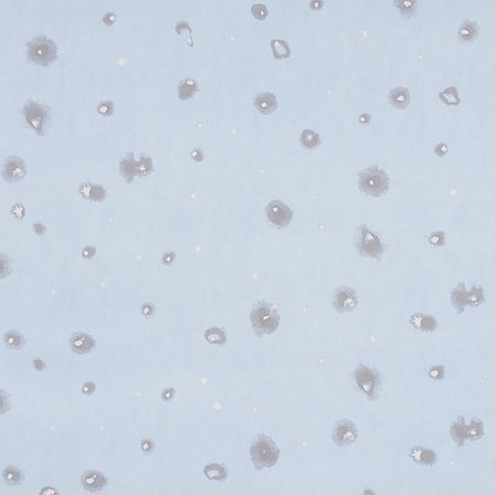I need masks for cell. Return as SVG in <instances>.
<instances>
[{
	"label": "cell",
	"instance_id": "cell-1",
	"mask_svg": "<svg viewBox=\"0 0 495 495\" xmlns=\"http://www.w3.org/2000/svg\"><path fill=\"white\" fill-rule=\"evenodd\" d=\"M251 461L256 471L264 469H271L277 464L280 455V450L272 439L265 435H256L250 448Z\"/></svg>",
	"mask_w": 495,
	"mask_h": 495
},
{
	"label": "cell",
	"instance_id": "cell-2",
	"mask_svg": "<svg viewBox=\"0 0 495 495\" xmlns=\"http://www.w3.org/2000/svg\"><path fill=\"white\" fill-rule=\"evenodd\" d=\"M280 315L277 309L265 300H260L250 315L251 324L256 336L270 335L277 331L280 323Z\"/></svg>",
	"mask_w": 495,
	"mask_h": 495
},
{
	"label": "cell",
	"instance_id": "cell-3",
	"mask_svg": "<svg viewBox=\"0 0 495 495\" xmlns=\"http://www.w3.org/2000/svg\"><path fill=\"white\" fill-rule=\"evenodd\" d=\"M27 56L37 65L47 67L57 58V47L45 36H37L27 43Z\"/></svg>",
	"mask_w": 495,
	"mask_h": 495
},
{
	"label": "cell",
	"instance_id": "cell-4",
	"mask_svg": "<svg viewBox=\"0 0 495 495\" xmlns=\"http://www.w3.org/2000/svg\"><path fill=\"white\" fill-rule=\"evenodd\" d=\"M359 188L365 194L379 197L389 191L390 179L386 171L373 166L359 175Z\"/></svg>",
	"mask_w": 495,
	"mask_h": 495
},
{
	"label": "cell",
	"instance_id": "cell-5",
	"mask_svg": "<svg viewBox=\"0 0 495 495\" xmlns=\"http://www.w3.org/2000/svg\"><path fill=\"white\" fill-rule=\"evenodd\" d=\"M356 250L364 258L380 260L386 246L380 238L373 233L366 225H361L357 230Z\"/></svg>",
	"mask_w": 495,
	"mask_h": 495
},
{
	"label": "cell",
	"instance_id": "cell-6",
	"mask_svg": "<svg viewBox=\"0 0 495 495\" xmlns=\"http://www.w3.org/2000/svg\"><path fill=\"white\" fill-rule=\"evenodd\" d=\"M354 380L366 397L370 400L376 399L380 386V373L377 369L360 364L354 372Z\"/></svg>",
	"mask_w": 495,
	"mask_h": 495
},
{
	"label": "cell",
	"instance_id": "cell-7",
	"mask_svg": "<svg viewBox=\"0 0 495 495\" xmlns=\"http://www.w3.org/2000/svg\"><path fill=\"white\" fill-rule=\"evenodd\" d=\"M49 108L29 100L23 108V115L28 124L38 136H44L50 120Z\"/></svg>",
	"mask_w": 495,
	"mask_h": 495
},
{
	"label": "cell",
	"instance_id": "cell-8",
	"mask_svg": "<svg viewBox=\"0 0 495 495\" xmlns=\"http://www.w3.org/2000/svg\"><path fill=\"white\" fill-rule=\"evenodd\" d=\"M266 215L269 222L278 228H283L293 220V211L281 200H272L266 207Z\"/></svg>",
	"mask_w": 495,
	"mask_h": 495
},
{
	"label": "cell",
	"instance_id": "cell-9",
	"mask_svg": "<svg viewBox=\"0 0 495 495\" xmlns=\"http://www.w3.org/2000/svg\"><path fill=\"white\" fill-rule=\"evenodd\" d=\"M357 438V428L352 421L339 420L333 428V442L338 447H347L353 444Z\"/></svg>",
	"mask_w": 495,
	"mask_h": 495
},
{
	"label": "cell",
	"instance_id": "cell-10",
	"mask_svg": "<svg viewBox=\"0 0 495 495\" xmlns=\"http://www.w3.org/2000/svg\"><path fill=\"white\" fill-rule=\"evenodd\" d=\"M359 304V298H357L356 292L354 289L350 287H339L334 295L333 306L335 310L339 314L350 313L353 309L356 308Z\"/></svg>",
	"mask_w": 495,
	"mask_h": 495
},
{
	"label": "cell",
	"instance_id": "cell-11",
	"mask_svg": "<svg viewBox=\"0 0 495 495\" xmlns=\"http://www.w3.org/2000/svg\"><path fill=\"white\" fill-rule=\"evenodd\" d=\"M27 173V166L23 159L18 157H9L5 160L3 165V178L10 183L18 182L25 178Z\"/></svg>",
	"mask_w": 495,
	"mask_h": 495
},
{
	"label": "cell",
	"instance_id": "cell-12",
	"mask_svg": "<svg viewBox=\"0 0 495 495\" xmlns=\"http://www.w3.org/2000/svg\"><path fill=\"white\" fill-rule=\"evenodd\" d=\"M81 484L84 490L90 493H96L107 487L108 479L104 474L98 471H86L81 476Z\"/></svg>",
	"mask_w": 495,
	"mask_h": 495
},
{
	"label": "cell",
	"instance_id": "cell-13",
	"mask_svg": "<svg viewBox=\"0 0 495 495\" xmlns=\"http://www.w3.org/2000/svg\"><path fill=\"white\" fill-rule=\"evenodd\" d=\"M69 345L72 352L82 355L89 353L91 350L95 349L96 342L88 334L78 332L70 337Z\"/></svg>",
	"mask_w": 495,
	"mask_h": 495
},
{
	"label": "cell",
	"instance_id": "cell-14",
	"mask_svg": "<svg viewBox=\"0 0 495 495\" xmlns=\"http://www.w3.org/2000/svg\"><path fill=\"white\" fill-rule=\"evenodd\" d=\"M80 195L90 201L102 203L107 198V191L103 185L94 184L90 182H84L79 187Z\"/></svg>",
	"mask_w": 495,
	"mask_h": 495
},
{
	"label": "cell",
	"instance_id": "cell-15",
	"mask_svg": "<svg viewBox=\"0 0 495 495\" xmlns=\"http://www.w3.org/2000/svg\"><path fill=\"white\" fill-rule=\"evenodd\" d=\"M410 324L418 331L432 333L438 327V322L435 317L425 314H415L410 318Z\"/></svg>",
	"mask_w": 495,
	"mask_h": 495
},
{
	"label": "cell",
	"instance_id": "cell-16",
	"mask_svg": "<svg viewBox=\"0 0 495 495\" xmlns=\"http://www.w3.org/2000/svg\"><path fill=\"white\" fill-rule=\"evenodd\" d=\"M409 456L416 463L425 466H433L438 461V456L434 450L422 446H418L412 449Z\"/></svg>",
	"mask_w": 495,
	"mask_h": 495
},
{
	"label": "cell",
	"instance_id": "cell-17",
	"mask_svg": "<svg viewBox=\"0 0 495 495\" xmlns=\"http://www.w3.org/2000/svg\"><path fill=\"white\" fill-rule=\"evenodd\" d=\"M254 106L259 110V112L265 115H268L276 111L278 107L277 97L272 93H263L254 98Z\"/></svg>",
	"mask_w": 495,
	"mask_h": 495
},
{
	"label": "cell",
	"instance_id": "cell-18",
	"mask_svg": "<svg viewBox=\"0 0 495 495\" xmlns=\"http://www.w3.org/2000/svg\"><path fill=\"white\" fill-rule=\"evenodd\" d=\"M451 304L455 308L456 313L462 315L466 306H469V291L466 290L464 283H459L457 287L451 292L450 295Z\"/></svg>",
	"mask_w": 495,
	"mask_h": 495
},
{
	"label": "cell",
	"instance_id": "cell-19",
	"mask_svg": "<svg viewBox=\"0 0 495 495\" xmlns=\"http://www.w3.org/2000/svg\"><path fill=\"white\" fill-rule=\"evenodd\" d=\"M118 169H120L121 175L127 183H132L135 177L138 176V172H137V162L134 158L133 152H128L124 159H122Z\"/></svg>",
	"mask_w": 495,
	"mask_h": 495
},
{
	"label": "cell",
	"instance_id": "cell-20",
	"mask_svg": "<svg viewBox=\"0 0 495 495\" xmlns=\"http://www.w3.org/2000/svg\"><path fill=\"white\" fill-rule=\"evenodd\" d=\"M467 429H469V425L466 424L463 417L457 418L450 427V436L459 448L463 447L465 444V441L467 439Z\"/></svg>",
	"mask_w": 495,
	"mask_h": 495
},
{
	"label": "cell",
	"instance_id": "cell-21",
	"mask_svg": "<svg viewBox=\"0 0 495 495\" xmlns=\"http://www.w3.org/2000/svg\"><path fill=\"white\" fill-rule=\"evenodd\" d=\"M390 104L397 109H405L410 103V93L406 87H395L389 93Z\"/></svg>",
	"mask_w": 495,
	"mask_h": 495
},
{
	"label": "cell",
	"instance_id": "cell-22",
	"mask_svg": "<svg viewBox=\"0 0 495 495\" xmlns=\"http://www.w3.org/2000/svg\"><path fill=\"white\" fill-rule=\"evenodd\" d=\"M479 33L478 25L474 21H464L457 29V38L461 42H473Z\"/></svg>",
	"mask_w": 495,
	"mask_h": 495
},
{
	"label": "cell",
	"instance_id": "cell-23",
	"mask_svg": "<svg viewBox=\"0 0 495 495\" xmlns=\"http://www.w3.org/2000/svg\"><path fill=\"white\" fill-rule=\"evenodd\" d=\"M4 344L9 350H21L25 346L26 341L20 332L10 329L4 336Z\"/></svg>",
	"mask_w": 495,
	"mask_h": 495
},
{
	"label": "cell",
	"instance_id": "cell-24",
	"mask_svg": "<svg viewBox=\"0 0 495 495\" xmlns=\"http://www.w3.org/2000/svg\"><path fill=\"white\" fill-rule=\"evenodd\" d=\"M198 91V84L197 82L192 79H184L182 80L178 85V95L181 100H188L193 97Z\"/></svg>",
	"mask_w": 495,
	"mask_h": 495
},
{
	"label": "cell",
	"instance_id": "cell-25",
	"mask_svg": "<svg viewBox=\"0 0 495 495\" xmlns=\"http://www.w3.org/2000/svg\"><path fill=\"white\" fill-rule=\"evenodd\" d=\"M3 478L7 484L13 485L14 487V485H21L24 482L25 476L23 472L20 469H17V467L8 466L3 472Z\"/></svg>",
	"mask_w": 495,
	"mask_h": 495
},
{
	"label": "cell",
	"instance_id": "cell-26",
	"mask_svg": "<svg viewBox=\"0 0 495 495\" xmlns=\"http://www.w3.org/2000/svg\"><path fill=\"white\" fill-rule=\"evenodd\" d=\"M204 473L207 476L208 479L216 480V481H225L228 475L226 467L222 464H218V463L207 465L204 469Z\"/></svg>",
	"mask_w": 495,
	"mask_h": 495
},
{
	"label": "cell",
	"instance_id": "cell-27",
	"mask_svg": "<svg viewBox=\"0 0 495 495\" xmlns=\"http://www.w3.org/2000/svg\"><path fill=\"white\" fill-rule=\"evenodd\" d=\"M404 18L414 17L417 13L418 0H395L393 3Z\"/></svg>",
	"mask_w": 495,
	"mask_h": 495
},
{
	"label": "cell",
	"instance_id": "cell-28",
	"mask_svg": "<svg viewBox=\"0 0 495 495\" xmlns=\"http://www.w3.org/2000/svg\"><path fill=\"white\" fill-rule=\"evenodd\" d=\"M206 341L212 345L222 346L227 342V337L223 329L219 327H210L205 331Z\"/></svg>",
	"mask_w": 495,
	"mask_h": 495
},
{
	"label": "cell",
	"instance_id": "cell-29",
	"mask_svg": "<svg viewBox=\"0 0 495 495\" xmlns=\"http://www.w3.org/2000/svg\"><path fill=\"white\" fill-rule=\"evenodd\" d=\"M270 47L274 58L282 59V58H289L291 56V50L289 48L288 43L284 40H280V39L271 40Z\"/></svg>",
	"mask_w": 495,
	"mask_h": 495
},
{
	"label": "cell",
	"instance_id": "cell-30",
	"mask_svg": "<svg viewBox=\"0 0 495 495\" xmlns=\"http://www.w3.org/2000/svg\"><path fill=\"white\" fill-rule=\"evenodd\" d=\"M439 98L443 103H445L448 106H459L461 103V99L459 96V91H457L456 87L450 86L444 89L443 91L439 93Z\"/></svg>",
	"mask_w": 495,
	"mask_h": 495
},
{
	"label": "cell",
	"instance_id": "cell-31",
	"mask_svg": "<svg viewBox=\"0 0 495 495\" xmlns=\"http://www.w3.org/2000/svg\"><path fill=\"white\" fill-rule=\"evenodd\" d=\"M320 142V136L311 130H305L300 135V143L306 149H315Z\"/></svg>",
	"mask_w": 495,
	"mask_h": 495
},
{
	"label": "cell",
	"instance_id": "cell-32",
	"mask_svg": "<svg viewBox=\"0 0 495 495\" xmlns=\"http://www.w3.org/2000/svg\"><path fill=\"white\" fill-rule=\"evenodd\" d=\"M483 435H484L483 423L477 419L472 420L471 424L469 425V429H467V439L475 442L480 439Z\"/></svg>",
	"mask_w": 495,
	"mask_h": 495
},
{
	"label": "cell",
	"instance_id": "cell-33",
	"mask_svg": "<svg viewBox=\"0 0 495 495\" xmlns=\"http://www.w3.org/2000/svg\"><path fill=\"white\" fill-rule=\"evenodd\" d=\"M154 170L153 161L150 157L146 155H141L139 161L137 162V172L139 177H146Z\"/></svg>",
	"mask_w": 495,
	"mask_h": 495
},
{
	"label": "cell",
	"instance_id": "cell-34",
	"mask_svg": "<svg viewBox=\"0 0 495 495\" xmlns=\"http://www.w3.org/2000/svg\"><path fill=\"white\" fill-rule=\"evenodd\" d=\"M484 301V292L479 286H474L471 291H469V306L479 307Z\"/></svg>",
	"mask_w": 495,
	"mask_h": 495
},
{
	"label": "cell",
	"instance_id": "cell-35",
	"mask_svg": "<svg viewBox=\"0 0 495 495\" xmlns=\"http://www.w3.org/2000/svg\"><path fill=\"white\" fill-rule=\"evenodd\" d=\"M251 13L256 18V20H259V21H265L268 16L267 8H266V6L263 4L253 5L251 8Z\"/></svg>",
	"mask_w": 495,
	"mask_h": 495
},
{
	"label": "cell",
	"instance_id": "cell-36",
	"mask_svg": "<svg viewBox=\"0 0 495 495\" xmlns=\"http://www.w3.org/2000/svg\"><path fill=\"white\" fill-rule=\"evenodd\" d=\"M429 243L434 246H443L446 243V234L443 231L434 232L428 237Z\"/></svg>",
	"mask_w": 495,
	"mask_h": 495
},
{
	"label": "cell",
	"instance_id": "cell-37",
	"mask_svg": "<svg viewBox=\"0 0 495 495\" xmlns=\"http://www.w3.org/2000/svg\"><path fill=\"white\" fill-rule=\"evenodd\" d=\"M97 112L99 114H102L104 116H110V115H112L113 112H114V105L112 102H109V100H107V102H103V103H100L97 107Z\"/></svg>",
	"mask_w": 495,
	"mask_h": 495
},
{
	"label": "cell",
	"instance_id": "cell-38",
	"mask_svg": "<svg viewBox=\"0 0 495 495\" xmlns=\"http://www.w3.org/2000/svg\"><path fill=\"white\" fill-rule=\"evenodd\" d=\"M429 377L434 380H442L445 377V367L443 365L433 366L428 372Z\"/></svg>",
	"mask_w": 495,
	"mask_h": 495
},
{
	"label": "cell",
	"instance_id": "cell-39",
	"mask_svg": "<svg viewBox=\"0 0 495 495\" xmlns=\"http://www.w3.org/2000/svg\"><path fill=\"white\" fill-rule=\"evenodd\" d=\"M10 212L16 220H23L26 214V210L21 203H16L11 207Z\"/></svg>",
	"mask_w": 495,
	"mask_h": 495
},
{
	"label": "cell",
	"instance_id": "cell-40",
	"mask_svg": "<svg viewBox=\"0 0 495 495\" xmlns=\"http://www.w3.org/2000/svg\"><path fill=\"white\" fill-rule=\"evenodd\" d=\"M2 264H3L2 265V274H0V278L4 279L12 272L10 261H9V259L4 253H2Z\"/></svg>",
	"mask_w": 495,
	"mask_h": 495
},
{
	"label": "cell",
	"instance_id": "cell-41",
	"mask_svg": "<svg viewBox=\"0 0 495 495\" xmlns=\"http://www.w3.org/2000/svg\"><path fill=\"white\" fill-rule=\"evenodd\" d=\"M97 250L94 245H86L83 250L81 252V255L83 259L86 260H91L96 255Z\"/></svg>",
	"mask_w": 495,
	"mask_h": 495
},
{
	"label": "cell",
	"instance_id": "cell-42",
	"mask_svg": "<svg viewBox=\"0 0 495 495\" xmlns=\"http://www.w3.org/2000/svg\"><path fill=\"white\" fill-rule=\"evenodd\" d=\"M141 450L146 454L151 453L154 450V442L151 439H144L141 442Z\"/></svg>",
	"mask_w": 495,
	"mask_h": 495
},
{
	"label": "cell",
	"instance_id": "cell-43",
	"mask_svg": "<svg viewBox=\"0 0 495 495\" xmlns=\"http://www.w3.org/2000/svg\"><path fill=\"white\" fill-rule=\"evenodd\" d=\"M116 20H117V16L113 12H107L104 15V17H103V22L107 26H112V25H114V23L116 22Z\"/></svg>",
	"mask_w": 495,
	"mask_h": 495
},
{
	"label": "cell",
	"instance_id": "cell-44",
	"mask_svg": "<svg viewBox=\"0 0 495 495\" xmlns=\"http://www.w3.org/2000/svg\"><path fill=\"white\" fill-rule=\"evenodd\" d=\"M81 391L83 392L85 395H91V394L96 391V384L94 382H90V381L85 382L83 384V387H82Z\"/></svg>",
	"mask_w": 495,
	"mask_h": 495
},
{
	"label": "cell",
	"instance_id": "cell-45",
	"mask_svg": "<svg viewBox=\"0 0 495 495\" xmlns=\"http://www.w3.org/2000/svg\"><path fill=\"white\" fill-rule=\"evenodd\" d=\"M175 394H176L175 389H172V388L165 389L162 392V399L164 401H169V400H171L173 398V396H175Z\"/></svg>",
	"mask_w": 495,
	"mask_h": 495
},
{
	"label": "cell",
	"instance_id": "cell-46",
	"mask_svg": "<svg viewBox=\"0 0 495 495\" xmlns=\"http://www.w3.org/2000/svg\"><path fill=\"white\" fill-rule=\"evenodd\" d=\"M191 158L193 159L195 162L200 163V162H203V161H204V159H205V155H204L203 150L199 149V148H197V149H194L193 151L191 152Z\"/></svg>",
	"mask_w": 495,
	"mask_h": 495
},
{
	"label": "cell",
	"instance_id": "cell-47",
	"mask_svg": "<svg viewBox=\"0 0 495 495\" xmlns=\"http://www.w3.org/2000/svg\"><path fill=\"white\" fill-rule=\"evenodd\" d=\"M33 365H34V367H35V369L37 372H42V370H44L45 369V366H47L41 359H39V357H35L34 361H33Z\"/></svg>",
	"mask_w": 495,
	"mask_h": 495
},
{
	"label": "cell",
	"instance_id": "cell-48",
	"mask_svg": "<svg viewBox=\"0 0 495 495\" xmlns=\"http://www.w3.org/2000/svg\"><path fill=\"white\" fill-rule=\"evenodd\" d=\"M175 259H176V253L175 252H167L163 256L162 261L165 265H170L173 261H175Z\"/></svg>",
	"mask_w": 495,
	"mask_h": 495
},
{
	"label": "cell",
	"instance_id": "cell-49",
	"mask_svg": "<svg viewBox=\"0 0 495 495\" xmlns=\"http://www.w3.org/2000/svg\"><path fill=\"white\" fill-rule=\"evenodd\" d=\"M447 152H448V146L445 143H439L435 148V153L438 155V157H445Z\"/></svg>",
	"mask_w": 495,
	"mask_h": 495
},
{
	"label": "cell",
	"instance_id": "cell-50",
	"mask_svg": "<svg viewBox=\"0 0 495 495\" xmlns=\"http://www.w3.org/2000/svg\"><path fill=\"white\" fill-rule=\"evenodd\" d=\"M33 228H34V232H35L37 235H39V236L44 235V234H45V231H47V228H45L44 224L39 223V222H38V223H35V224H34V226H33Z\"/></svg>",
	"mask_w": 495,
	"mask_h": 495
},
{
	"label": "cell",
	"instance_id": "cell-51",
	"mask_svg": "<svg viewBox=\"0 0 495 495\" xmlns=\"http://www.w3.org/2000/svg\"><path fill=\"white\" fill-rule=\"evenodd\" d=\"M141 311H142V314L146 317H150L153 315L154 313V306L151 305V304H144L141 308Z\"/></svg>",
	"mask_w": 495,
	"mask_h": 495
},
{
	"label": "cell",
	"instance_id": "cell-52",
	"mask_svg": "<svg viewBox=\"0 0 495 495\" xmlns=\"http://www.w3.org/2000/svg\"><path fill=\"white\" fill-rule=\"evenodd\" d=\"M324 7V2H310V8L313 10H321Z\"/></svg>",
	"mask_w": 495,
	"mask_h": 495
},
{
	"label": "cell",
	"instance_id": "cell-53",
	"mask_svg": "<svg viewBox=\"0 0 495 495\" xmlns=\"http://www.w3.org/2000/svg\"><path fill=\"white\" fill-rule=\"evenodd\" d=\"M370 117H372V116H370L369 114H367V113H363V114H361V115H360L359 121H360V123H361V124H364V125H365V124H368V123H369V121H370Z\"/></svg>",
	"mask_w": 495,
	"mask_h": 495
},
{
	"label": "cell",
	"instance_id": "cell-54",
	"mask_svg": "<svg viewBox=\"0 0 495 495\" xmlns=\"http://www.w3.org/2000/svg\"><path fill=\"white\" fill-rule=\"evenodd\" d=\"M40 494H44V495H47V494H59L56 490H55L54 488H43L42 491L40 492Z\"/></svg>",
	"mask_w": 495,
	"mask_h": 495
}]
</instances>
